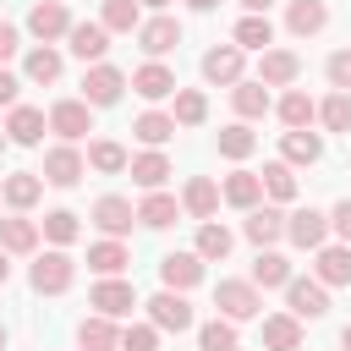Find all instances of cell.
Segmentation results:
<instances>
[{
    "label": "cell",
    "instance_id": "1",
    "mask_svg": "<svg viewBox=\"0 0 351 351\" xmlns=\"http://www.w3.org/2000/svg\"><path fill=\"white\" fill-rule=\"evenodd\" d=\"M214 307H219V318L247 324V318H258V313H263V296H258V285H252V280H219V285H214Z\"/></svg>",
    "mask_w": 351,
    "mask_h": 351
},
{
    "label": "cell",
    "instance_id": "2",
    "mask_svg": "<svg viewBox=\"0 0 351 351\" xmlns=\"http://www.w3.org/2000/svg\"><path fill=\"white\" fill-rule=\"evenodd\" d=\"M71 280H77V258L60 252V247L33 263V291H38V296H60V291H71Z\"/></svg>",
    "mask_w": 351,
    "mask_h": 351
},
{
    "label": "cell",
    "instance_id": "3",
    "mask_svg": "<svg viewBox=\"0 0 351 351\" xmlns=\"http://www.w3.org/2000/svg\"><path fill=\"white\" fill-rule=\"evenodd\" d=\"M121 93H126V71H121V66L93 60V66H88V77H82V99H88L93 110H104V104H115Z\"/></svg>",
    "mask_w": 351,
    "mask_h": 351
},
{
    "label": "cell",
    "instance_id": "4",
    "mask_svg": "<svg viewBox=\"0 0 351 351\" xmlns=\"http://www.w3.org/2000/svg\"><path fill=\"white\" fill-rule=\"evenodd\" d=\"M148 324L165 329V335L192 329V302H186V291H159V296L148 302Z\"/></svg>",
    "mask_w": 351,
    "mask_h": 351
},
{
    "label": "cell",
    "instance_id": "5",
    "mask_svg": "<svg viewBox=\"0 0 351 351\" xmlns=\"http://www.w3.org/2000/svg\"><path fill=\"white\" fill-rule=\"evenodd\" d=\"M27 33H33L38 44L66 38V33H71V11H66V0H38V5L27 11Z\"/></svg>",
    "mask_w": 351,
    "mask_h": 351
},
{
    "label": "cell",
    "instance_id": "6",
    "mask_svg": "<svg viewBox=\"0 0 351 351\" xmlns=\"http://www.w3.org/2000/svg\"><path fill=\"white\" fill-rule=\"evenodd\" d=\"M241 71H247V49H236V44H214V49L203 55V77H208L214 88H236Z\"/></svg>",
    "mask_w": 351,
    "mask_h": 351
},
{
    "label": "cell",
    "instance_id": "7",
    "mask_svg": "<svg viewBox=\"0 0 351 351\" xmlns=\"http://www.w3.org/2000/svg\"><path fill=\"white\" fill-rule=\"evenodd\" d=\"M93 104L88 99H60L55 110H49V132L60 137V143H77V137H88L93 132V115H88Z\"/></svg>",
    "mask_w": 351,
    "mask_h": 351
},
{
    "label": "cell",
    "instance_id": "8",
    "mask_svg": "<svg viewBox=\"0 0 351 351\" xmlns=\"http://www.w3.org/2000/svg\"><path fill=\"white\" fill-rule=\"evenodd\" d=\"M82 170H88V159H82L71 143H55V148L44 154V170H38V176H44L49 186H77V181H82Z\"/></svg>",
    "mask_w": 351,
    "mask_h": 351
},
{
    "label": "cell",
    "instance_id": "9",
    "mask_svg": "<svg viewBox=\"0 0 351 351\" xmlns=\"http://www.w3.org/2000/svg\"><path fill=\"white\" fill-rule=\"evenodd\" d=\"M88 307H99L104 318H126L132 307H137V291L121 280V274H104L99 285H93V296H88Z\"/></svg>",
    "mask_w": 351,
    "mask_h": 351
},
{
    "label": "cell",
    "instance_id": "10",
    "mask_svg": "<svg viewBox=\"0 0 351 351\" xmlns=\"http://www.w3.org/2000/svg\"><path fill=\"white\" fill-rule=\"evenodd\" d=\"M285 307H291V318H324L329 313V285H318V280H285Z\"/></svg>",
    "mask_w": 351,
    "mask_h": 351
},
{
    "label": "cell",
    "instance_id": "11",
    "mask_svg": "<svg viewBox=\"0 0 351 351\" xmlns=\"http://www.w3.org/2000/svg\"><path fill=\"white\" fill-rule=\"evenodd\" d=\"M285 236H291L302 252H318L324 236H329V214H318V208H296V214H285Z\"/></svg>",
    "mask_w": 351,
    "mask_h": 351
},
{
    "label": "cell",
    "instance_id": "12",
    "mask_svg": "<svg viewBox=\"0 0 351 351\" xmlns=\"http://www.w3.org/2000/svg\"><path fill=\"white\" fill-rule=\"evenodd\" d=\"M137 44H143V55H170L176 44H181V22L176 16H148V22H137Z\"/></svg>",
    "mask_w": 351,
    "mask_h": 351
},
{
    "label": "cell",
    "instance_id": "13",
    "mask_svg": "<svg viewBox=\"0 0 351 351\" xmlns=\"http://www.w3.org/2000/svg\"><path fill=\"white\" fill-rule=\"evenodd\" d=\"M159 280H165V291H192L203 280V258L197 252H165L159 258Z\"/></svg>",
    "mask_w": 351,
    "mask_h": 351
},
{
    "label": "cell",
    "instance_id": "14",
    "mask_svg": "<svg viewBox=\"0 0 351 351\" xmlns=\"http://www.w3.org/2000/svg\"><path fill=\"white\" fill-rule=\"evenodd\" d=\"M296 77H302L296 49H263V60H258V82L263 88H291Z\"/></svg>",
    "mask_w": 351,
    "mask_h": 351
},
{
    "label": "cell",
    "instance_id": "15",
    "mask_svg": "<svg viewBox=\"0 0 351 351\" xmlns=\"http://www.w3.org/2000/svg\"><path fill=\"white\" fill-rule=\"evenodd\" d=\"M313 280H318V285H351V241H340V247H318V258H313Z\"/></svg>",
    "mask_w": 351,
    "mask_h": 351
},
{
    "label": "cell",
    "instance_id": "16",
    "mask_svg": "<svg viewBox=\"0 0 351 351\" xmlns=\"http://www.w3.org/2000/svg\"><path fill=\"white\" fill-rule=\"evenodd\" d=\"M66 44H71L77 60H104V49H110V27H104V22H71Z\"/></svg>",
    "mask_w": 351,
    "mask_h": 351
},
{
    "label": "cell",
    "instance_id": "17",
    "mask_svg": "<svg viewBox=\"0 0 351 351\" xmlns=\"http://www.w3.org/2000/svg\"><path fill=\"white\" fill-rule=\"evenodd\" d=\"M44 126H49V115L33 110V104H11V115H5V137L22 143V148H33V143L44 137Z\"/></svg>",
    "mask_w": 351,
    "mask_h": 351
},
{
    "label": "cell",
    "instance_id": "18",
    "mask_svg": "<svg viewBox=\"0 0 351 351\" xmlns=\"http://www.w3.org/2000/svg\"><path fill=\"white\" fill-rule=\"evenodd\" d=\"M0 197H5L16 214H27V208L44 197V176H38V170H16V176H5V181H0Z\"/></svg>",
    "mask_w": 351,
    "mask_h": 351
},
{
    "label": "cell",
    "instance_id": "19",
    "mask_svg": "<svg viewBox=\"0 0 351 351\" xmlns=\"http://www.w3.org/2000/svg\"><path fill=\"white\" fill-rule=\"evenodd\" d=\"M132 219H137V208H132V203H126V197H115V192H110V197H99V203H93V225H99V230H104V236H115V241H121V236H126V230H132Z\"/></svg>",
    "mask_w": 351,
    "mask_h": 351
},
{
    "label": "cell",
    "instance_id": "20",
    "mask_svg": "<svg viewBox=\"0 0 351 351\" xmlns=\"http://www.w3.org/2000/svg\"><path fill=\"white\" fill-rule=\"evenodd\" d=\"M285 27H291L296 38H313V33L329 27V5H324V0H291V5H285Z\"/></svg>",
    "mask_w": 351,
    "mask_h": 351
},
{
    "label": "cell",
    "instance_id": "21",
    "mask_svg": "<svg viewBox=\"0 0 351 351\" xmlns=\"http://www.w3.org/2000/svg\"><path fill=\"white\" fill-rule=\"evenodd\" d=\"M241 230H247L252 247H274V241L285 236V214L269 208V203H263V208H247V225H241Z\"/></svg>",
    "mask_w": 351,
    "mask_h": 351
},
{
    "label": "cell",
    "instance_id": "22",
    "mask_svg": "<svg viewBox=\"0 0 351 351\" xmlns=\"http://www.w3.org/2000/svg\"><path fill=\"white\" fill-rule=\"evenodd\" d=\"M280 154H285V165H318L324 159V137L307 132V126H296V132L280 137Z\"/></svg>",
    "mask_w": 351,
    "mask_h": 351
},
{
    "label": "cell",
    "instance_id": "23",
    "mask_svg": "<svg viewBox=\"0 0 351 351\" xmlns=\"http://www.w3.org/2000/svg\"><path fill=\"white\" fill-rule=\"evenodd\" d=\"M126 170H132V181H137L143 192H159V186L170 181V159H165L159 148H148V154H137V159H126Z\"/></svg>",
    "mask_w": 351,
    "mask_h": 351
},
{
    "label": "cell",
    "instance_id": "24",
    "mask_svg": "<svg viewBox=\"0 0 351 351\" xmlns=\"http://www.w3.org/2000/svg\"><path fill=\"white\" fill-rule=\"evenodd\" d=\"M77 346H82V351H121V329H115V318H104V313L82 318Z\"/></svg>",
    "mask_w": 351,
    "mask_h": 351
},
{
    "label": "cell",
    "instance_id": "25",
    "mask_svg": "<svg viewBox=\"0 0 351 351\" xmlns=\"http://www.w3.org/2000/svg\"><path fill=\"white\" fill-rule=\"evenodd\" d=\"M132 88H137L143 99H170V93H176V71L159 66V60H148V66L132 71Z\"/></svg>",
    "mask_w": 351,
    "mask_h": 351
},
{
    "label": "cell",
    "instance_id": "26",
    "mask_svg": "<svg viewBox=\"0 0 351 351\" xmlns=\"http://www.w3.org/2000/svg\"><path fill=\"white\" fill-rule=\"evenodd\" d=\"M181 208H186L192 219H214V208H219V186H214L208 176H192L186 192H181Z\"/></svg>",
    "mask_w": 351,
    "mask_h": 351
},
{
    "label": "cell",
    "instance_id": "27",
    "mask_svg": "<svg viewBox=\"0 0 351 351\" xmlns=\"http://www.w3.org/2000/svg\"><path fill=\"white\" fill-rule=\"evenodd\" d=\"M263 346L269 351H302V318H291V313L263 318Z\"/></svg>",
    "mask_w": 351,
    "mask_h": 351
},
{
    "label": "cell",
    "instance_id": "28",
    "mask_svg": "<svg viewBox=\"0 0 351 351\" xmlns=\"http://www.w3.org/2000/svg\"><path fill=\"white\" fill-rule=\"evenodd\" d=\"M269 44H274V22H269L263 11H247V16L236 22V49H258V55H263Z\"/></svg>",
    "mask_w": 351,
    "mask_h": 351
},
{
    "label": "cell",
    "instance_id": "29",
    "mask_svg": "<svg viewBox=\"0 0 351 351\" xmlns=\"http://www.w3.org/2000/svg\"><path fill=\"white\" fill-rule=\"evenodd\" d=\"M219 197H225L230 208H258V197H263V181H258L252 170H236V176H225Z\"/></svg>",
    "mask_w": 351,
    "mask_h": 351
},
{
    "label": "cell",
    "instance_id": "30",
    "mask_svg": "<svg viewBox=\"0 0 351 351\" xmlns=\"http://www.w3.org/2000/svg\"><path fill=\"white\" fill-rule=\"evenodd\" d=\"M176 214H181V203H176L170 192H148V197L137 203V225H148V230H165V225H176Z\"/></svg>",
    "mask_w": 351,
    "mask_h": 351
},
{
    "label": "cell",
    "instance_id": "31",
    "mask_svg": "<svg viewBox=\"0 0 351 351\" xmlns=\"http://www.w3.org/2000/svg\"><path fill=\"white\" fill-rule=\"evenodd\" d=\"M0 247H5V252H33V247H38V219H27V214L0 219Z\"/></svg>",
    "mask_w": 351,
    "mask_h": 351
},
{
    "label": "cell",
    "instance_id": "32",
    "mask_svg": "<svg viewBox=\"0 0 351 351\" xmlns=\"http://www.w3.org/2000/svg\"><path fill=\"white\" fill-rule=\"evenodd\" d=\"M60 49H49V44H38V49H27V60H22V77L27 82H60Z\"/></svg>",
    "mask_w": 351,
    "mask_h": 351
},
{
    "label": "cell",
    "instance_id": "33",
    "mask_svg": "<svg viewBox=\"0 0 351 351\" xmlns=\"http://www.w3.org/2000/svg\"><path fill=\"white\" fill-rule=\"evenodd\" d=\"M230 104H236V115H241V121H258V115H269V88L241 77V82L230 88Z\"/></svg>",
    "mask_w": 351,
    "mask_h": 351
},
{
    "label": "cell",
    "instance_id": "34",
    "mask_svg": "<svg viewBox=\"0 0 351 351\" xmlns=\"http://www.w3.org/2000/svg\"><path fill=\"white\" fill-rule=\"evenodd\" d=\"M132 132H137V143H148V148H165V143L176 137V121H170L165 110H143V115L132 121Z\"/></svg>",
    "mask_w": 351,
    "mask_h": 351
},
{
    "label": "cell",
    "instance_id": "35",
    "mask_svg": "<svg viewBox=\"0 0 351 351\" xmlns=\"http://www.w3.org/2000/svg\"><path fill=\"white\" fill-rule=\"evenodd\" d=\"M230 247H236V236H230L225 225H214V219H203V225H197V258H203V263L230 258Z\"/></svg>",
    "mask_w": 351,
    "mask_h": 351
},
{
    "label": "cell",
    "instance_id": "36",
    "mask_svg": "<svg viewBox=\"0 0 351 351\" xmlns=\"http://www.w3.org/2000/svg\"><path fill=\"white\" fill-rule=\"evenodd\" d=\"M274 110H280L285 132H296V126H313V121H318V104H313V99H307L302 88H291V93H285V99H280Z\"/></svg>",
    "mask_w": 351,
    "mask_h": 351
},
{
    "label": "cell",
    "instance_id": "37",
    "mask_svg": "<svg viewBox=\"0 0 351 351\" xmlns=\"http://www.w3.org/2000/svg\"><path fill=\"white\" fill-rule=\"evenodd\" d=\"M126 263H132V252H126V247H121L115 236H110V241H93V247H88V269H93V274H121Z\"/></svg>",
    "mask_w": 351,
    "mask_h": 351
},
{
    "label": "cell",
    "instance_id": "38",
    "mask_svg": "<svg viewBox=\"0 0 351 351\" xmlns=\"http://www.w3.org/2000/svg\"><path fill=\"white\" fill-rule=\"evenodd\" d=\"M170 121H176V126H203V121H208V99H203L197 88H176V110H170Z\"/></svg>",
    "mask_w": 351,
    "mask_h": 351
},
{
    "label": "cell",
    "instance_id": "39",
    "mask_svg": "<svg viewBox=\"0 0 351 351\" xmlns=\"http://www.w3.org/2000/svg\"><path fill=\"white\" fill-rule=\"evenodd\" d=\"M285 280H291V263H285L274 247H258V263H252V285H263V291H269V285H285Z\"/></svg>",
    "mask_w": 351,
    "mask_h": 351
},
{
    "label": "cell",
    "instance_id": "40",
    "mask_svg": "<svg viewBox=\"0 0 351 351\" xmlns=\"http://www.w3.org/2000/svg\"><path fill=\"white\" fill-rule=\"evenodd\" d=\"M258 181H263V192H269L274 203H291V197H296V176H291V165H285V159L263 165V176H258Z\"/></svg>",
    "mask_w": 351,
    "mask_h": 351
},
{
    "label": "cell",
    "instance_id": "41",
    "mask_svg": "<svg viewBox=\"0 0 351 351\" xmlns=\"http://www.w3.org/2000/svg\"><path fill=\"white\" fill-rule=\"evenodd\" d=\"M99 22H104L110 33H137V22H143V11H137V0H104V11H99Z\"/></svg>",
    "mask_w": 351,
    "mask_h": 351
},
{
    "label": "cell",
    "instance_id": "42",
    "mask_svg": "<svg viewBox=\"0 0 351 351\" xmlns=\"http://www.w3.org/2000/svg\"><path fill=\"white\" fill-rule=\"evenodd\" d=\"M252 148H258V137H252L247 121H230V126L219 132V154H225V159H247Z\"/></svg>",
    "mask_w": 351,
    "mask_h": 351
},
{
    "label": "cell",
    "instance_id": "43",
    "mask_svg": "<svg viewBox=\"0 0 351 351\" xmlns=\"http://www.w3.org/2000/svg\"><path fill=\"white\" fill-rule=\"evenodd\" d=\"M88 165L104 170V176H121V170H126V148L110 143V137H99V143H88Z\"/></svg>",
    "mask_w": 351,
    "mask_h": 351
},
{
    "label": "cell",
    "instance_id": "44",
    "mask_svg": "<svg viewBox=\"0 0 351 351\" xmlns=\"http://www.w3.org/2000/svg\"><path fill=\"white\" fill-rule=\"evenodd\" d=\"M38 230H44L55 247H71V241H77V214H71V208H49V214L38 219Z\"/></svg>",
    "mask_w": 351,
    "mask_h": 351
},
{
    "label": "cell",
    "instance_id": "45",
    "mask_svg": "<svg viewBox=\"0 0 351 351\" xmlns=\"http://www.w3.org/2000/svg\"><path fill=\"white\" fill-rule=\"evenodd\" d=\"M318 121H324L329 132H351V93H340V88H335V93L318 104Z\"/></svg>",
    "mask_w": 351,
    "mask_h": 351
},
{
    "label": "cell",
    "instance_id": "46",
    "mask_svg": "<svg viewBox=\"0 0 351 351\" xmlns=\"http://www.w3.org/2000/svg\"><path fill=\"white\" fill-rule=\"evenodd\" d=\"M197 346H203V351H236V324H230V318L203 324V329H197Z\"/></svg>",
    "mask_w": 351,
    "mask_h": 351
},
{
    "label": "cell",
    "instance_id": "47",
    "mask_svg": "<svg viewBox=\"0 0 351 351\" xmlns=\"http://www.w3.org/2000/svg\"><path fill=\"white\" fill-rule=\"evenodd\" d=\"M121 351H159V329L154 324H126L121 329Z\"/></svg>",
    "mask_w": 351,
    "mask_h": 351
},
{
    "label": "cell",
    "instance_id": "48",
    "mask_svg": "<svg viewBox=\"0 0 351 351\" xmlns=\"http://www.w3.org/2000/svg\"><path fill=\"white\" fill-rule=\"evenodd\" d=\"M324 71H329V88H340V93H351V49H335Z\"/></svg>",
    "mask_w": 351,
    "mask_h": 351
},
{
    "label": "cell",
    "instance_id": "49",
    "mask_svg": "<svg viewBox=\"0 0 351 351\" xmlns=\"http://www.w3.org/2000/svg\"><path fill=\"white\" fill-rule=\"evenodd\" d=\"M329 230H335L340 241H351V197H340V203L329 208Z\"/></svg>",
    "mask_w": 351,
    "mask_h": 351
},
{
    "label": "cell",
    "instance_id": "50",
    "mask_svg": "<svg viewBox=\"0 0 351 351\" xmlns=\"http://www.w3.org/2000/svg\"><path fill=\"white\" fill-rule=\"evenodd\" d=\"M16 93H22V77H11V71L0 66V104L11 110V104H16Z\"/></svg>",
    "mask_w": 351,
    "mask_h": 351
},
{
    "label": "cell",
    "instance_id": "51",
    "mask_svg": "<svg viewBox=\"0 0 351 351\" xmlns=\"http://www.w3.org/2000/svg\"><path fill=\"white\" fill-rule=\"evenodd\" d=\"M16 44H22V33H16L11 22H0V66H5L11 55H16Z\"/></svg>",
    "mask_w": 351,
    "mask_h": 351
},
{
    "label": "cell",
    "instance_id": "52",
    "mask_svg": "<svg viewBox=\"0 0 351 351\" xmlns=\"http://www.w3.org/2000/svg\"><path fill=\"white\" fill-rule=\"evenodd\" d=\"M241 5H247V11H263V16H269V5H274V0H241Z\"/></svg>",
    "mask_w": 351,
    "mask_h": 351
},
{
    "label": "cell",
    "instance_id": "53",
    "mask_svg": "<svg viewBox=\"0 0 351 351\" xmlns=\"http://www.w3.org/2000/svg\"><path fill=\"white\" fill-rule=\"evenodd\" d=\"M11 280V263H5V247H0V285Z\"/></svg>",
    "mask_w": 351,
    "mask_h": 351
},
{
    "label": "cell",
    "instance_id": "54",
    "mask_svg": "<svg viewBox=\"0 0 351 351\" xmlns=\"http://www.w3.org/2000/svg\"><path fill=\"white\" fill-rule=\"evenodd\" d=\"M186 5H192V11H214L219 0H186Z\"/></svg>",
    "mask_w": 351,
    "mask_h": 351
},
{
    "label": "cell",
    "instance_id": "55",
    "mask_svg": "<svg viewBox=\"0 0 351 351\" xmlns=\"http://www.w3.org/2000/svg\"><path fill=\"white\" fill-rule=\"evenodd\" d=\"M340 351H351V324H346V329H340Z\"/></svg>",
    "mask_w": 351,
    "mask_h": 351
},
{
    "label": "cell",
    "instance_id": "56",
    "mask_svg": "<svg viewBox=\"0 0 351 351\" xmlns=\"http://www.w3.org/2000/svg\"><path fill=\"white\" fill-rule=\"evenodd\" d=\"M143 5H154V11H165V5H170V0H143Z\"/></svg>",
    "mask_w": 351,
    "mask_h": 351
},
{
    "label": "cell",
    "instance_id": "57",
    "mask_svg": "<svg viewBox=\"0 0 351 351\" xmlns=\"http://www.w3.org/2000/svg\"><path fill=\"white\" fill-rule=\"evenodd\" d=\"M5 143H11V137H5V126H0V154H5Z\"/></svg>",
    "mask_w": 351,
    "mask_h": 351
},
{
    "label": "cell",
    "instance_id": "58",
    "mask_svg": "<svg viewBox=\"0 0 351 351\" xmlns=\"http://www.w3.org/2000/svg\"><path fill=\"white\" fill-rule=\"evenodd\" d=\"M0 351H5V329H0Z\"/></svg>",
    "mask_w": 351,
    "mask_h": 351
}]
</instances>
